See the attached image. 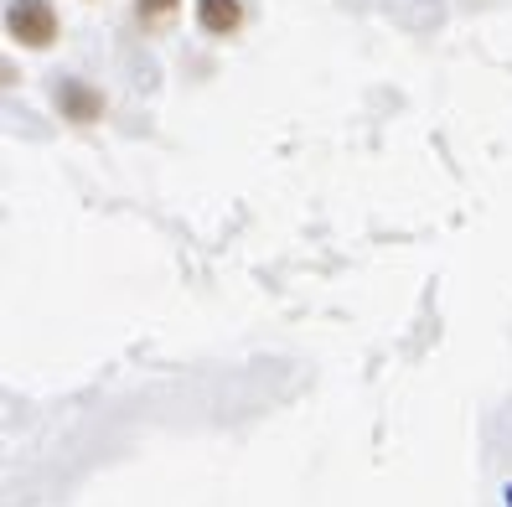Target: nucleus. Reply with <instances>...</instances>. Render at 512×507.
<instances>
[{"label": "nucleus", "instance_id": "f257e3e1", "mask_svg": "<svg viewBox=\"0 0 512 507\" xmlns=\"http://www.w3.org/2000/svg\"><path fill=\"white\" fill-rule=\"evenodd\" d=\"M6 32L21 47L47 52L57 42V32H63V21H57L52 0H11V6H6Z\"/></svg>", "mask_w": 512, "mask_h": 507}, {"label": "nucleus", "instance_id": "f03ea898", "mask_svg": "<svg viewBox=\"0 0 512 507\" xmlns=\"http://www.w3.org/2000/svg\"><path fill=\"white\" fill-rule=\"evenodd\" d=\"M52 104L78 130H88V125H99V119H104V94H99L94 83H83V78H63V83H57Z\"/></svg>", "mask_w": 512, "mask_h": 507}, {"label": "nucleus", "instance_id": "7ed1b4c3", "mask_svg": "<svg viewBox=\"0 0 512 507\" xmlns=\"http://www.w3.org/2000/svg\"><path fill=\"white\" fill-rule=\"evenodd\" d=\"M197 26L207 37H233L244 26V0H197Z\"/></svg>", "mask_w": 512, "mask_h": 507}, {"label": "nucleus", "instance_id": "20e7f679", "mask_svg": "<svg viewBox=\"0 0 512 507\" xmlns=\"http://www.w3.org/2000/svg\"><path fill=\"white\" fill-rule=\"evenodd\" d=\"M176 11H182V0H135V21L145 26V32H161Z\"/></svg>", "mask_w": 512, "mask_h": 507}]
</instances>
